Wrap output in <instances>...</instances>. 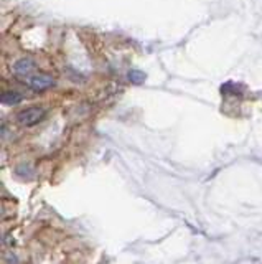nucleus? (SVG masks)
<instances>
[{
    "instance_id": "nucleus-4",
    "label": "nucleus",
    "mask_w": 262,
    "mask_h": 264,
    "mask_svg": "<svg viewBox=\"0 0 262 264\" xmlns=\"http://www.w3.org/2000/svg\"><path fill=\"white\" fill-rule=\"evenodd\" d=\"M22 98L19 93H15V91H9V93H4V96H2V103L4 104H7V106H15V104H20L22 103Z\"/></svg>"
},
{
    "instance_id": "nucleus-3",
    "label": "nucleus",
    "mask_w": 262,
    "mask_h": 264,
    "mask_svg": "<svg viewBox=\"0 0 262 264\" xmlns=\"http://www.w3.org/2000/svg\"><path fill=\"white\" fill-rule=\"evenodd\" d=\"M33 70H35V63H33V60L30 58H22L14 65V73L17 76H22V78L28 76Z\"/></svg>"
},
{
    "instance_id": "nucleus-5",
    "label": "nucleus",
    "mask_w": 262,
    "mask_h": 264,
    "mask_svg": "<svg viewBox=\"0 0 262 264\" xmlns=\"http://www.w3.org/2000/svg\"><path fill=\"white\" fill-rule=\"evenodd\" d=\"M129 80H130V83H134V84H142L145 81V73H142L139 70H132L129 73Z\"/></svg>"
},
{
    "instance_id": "nucleus-2",
    "label": "nucleus",
    "mask_w": 262,
    "mask_h": 264,
    "mask_svg": "<svg viewBox=\"0 0 262 264\" xmlns=\"http://www.w3.org/2000/svg\"><path fill=\"white\" fill-rule=\"evenodd\" d=\"M53 84H55L53 78L48 75H35L28 80V86H30L33 91H38V93L47 91V89H50Z\"/></svg>"
},
{
    "instance_id": "nucleus-1",
    "label": "nucleus",
    "mask_w": 262,
    "mask_h": 264,
    "mask_svg": "<svg viewBox=\"0 0 262 264\" xmlns=\"http://www.w3.org/2000/svg\"><path fill=\"white\" fill-rule=\"evenodd\" d=\"M45 114H47V111L43 108H28L17 116V121H19L22 126L30 127V126L38 124V122L45 117Z\"/></svg>"
}]
</instances>
